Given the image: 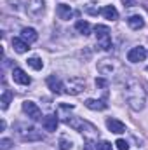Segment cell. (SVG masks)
Masks as SVG:
<instances>
[{
  "mask_svg": "<svg viewBox=\"0 0 148 150\" xmlns=\"http://www.w3.org/2000/svg\"><path fill=\"white\" fill-rule=\"evenodd\" d=\"M12 91L11 89H5L4 93H2V100H0V103H2V110H7L9 108V103H11V100H12Z\"/></svg>",
  "mask_w": 148,
  "mask_h": 150,
  "instance_id": "cell-20",
  "label": "cell"
},
{
  "mask_svg": "<svg viewBox=\"0 0 148 150\" xmlns=\"http://www.w3.org/2000/svg\"><path fill=\"white\" fill-rule=\"evenodd\" d=\"M12 147V142L9 140V138H4V140H0V150H9Z\"/></svg>",
  "mask_w": 148,
  "mask_h": 150,
  "instance_id": "cell-24",
  "label": "cell"
},
{
  "mask_svg": "<svg viewBox=\"0 0 148 150\" xmlns=\"http://www.w3.org/2000/svg\"><path fill=\"white\" fill-rule=\"evenodd\" d=\"M65 89H66V93L68 94H80L84 89H85V80H82V79H78V77H73V79H68L66 82H65Z\"/></svg>",
  "mask_w": 148,
  "mask_h": 150,
  "instance_id": "cell-5",
  "label": "cell"
},
{
  "mask_svg": "<svg viewBox=\"0 0 148 150\" xmlns=\"http://www.w3.org/2000/svg\"><path fill=\"white\" fill-rule=\"evenodd\" d=\"M96 150H113V149H111L110 142H99V143L96 145Z\"/></svg>",
  "mask_w": 148,
  "mask_h": 150,
  "instance_id": "cell-25",
  "label": "cell"
},
{
  "mask_svg": "<svg viewBox=\"0 0 148 150\" xmlns=\"http://www.w3.org/2000/svg\"><path fill=\"white\" fill-rule=\"evenodd\" d=\"M94 33H96V40H98V45L103 49V51H110L111 49V32L108 26L105 25H96L94 26Z\"/></svg>",
  "mask_w": 148,
  "mask_h": 150,
  "instance_id": "cell-2",
  "label": "cell"
},
{
  "mask_svg": "<svg viewBox=\"0 0 148 150\" xmlns=\"http://www.w3.org/2000/svg\"><path fill=\"white\" fill-rule=\"evenodd\" d=\"M58 124H59V120H58L56 115H45V117L42 119V127H44L45 131H51V133L56 131Z\"/></svg>",
  "mask_w": 148,
  "mask_h": 150,
  "instance_id": "cell-13",
  "label": "cell"
},
{
  "mask_svg": "<svg viewBox=\"0 0 148 150\" xmlns=\"http://www.w3.org/2000/svg\"><path fill=\"white\" fill-rule=\"evenodd\" d=\"M124 98L127 101V105L134 110L140 112L145 108V100H147V93L141 86L140 80H136L134 77H127L125 75V84H124Z\"/></svg>",
  "mask_w": 148,
  "mask_h": 150,
  "instance_id": "cell-1",
  "label": "cell"
},
{
  "mask_svg": "<svg viewBox=\"0 0 148 150\" xmlns=\"http://www.w3.org/2000/svg\"><path fill=\"white\" fill-rule=\"evenodd\" d=\"M59 149H61V150H68V149H72V142H68V140L61 138V140H59Z\"/></svg>",
  "mask_w": 148,
  "mask_h": 150,
  "instance_id": "cell-26",
  "label": "cell"
},
{
  "mask_svg": "<svg viewBox=\"0 0 148 150\" xmlns=\"http://www.w3.org/2000/svg\"><path fill=\"white\" fill-rule=\"evenodd\" d=\"M89 110H98V112H101V110H105L108 105L103 101V100H92V98H89V100H85V103H84Z\"/></svg>",
  "mask_w": 148,
  "mask_h": 150,
  "instance_id": "cell-15",
  "label": "cell"
},
{
  "mask_svg": "<svg viewBox=\"0 0 148 150\" xmlns=\"http://www.w3.org/2000/svg\"><path fill=\"white\" fill-rule=\"evenodd\" d=\"M98 72L101 75H117V74H120V72H124V67L117 59L105 58V59L98 61Z\"/></svg>",
  "mask_w": 148,
  "mask_h": 150,
  "instance_id": "cell-3",
  "label": "cell"
},
{
  "mask_svg": "<svg viewBox=\"0 0 148 150\" xmlns=\"http://www.w3.org/2000/svg\"><path fill=\"white\" fill-rule=\"evenodd\" d=\"M23 112L26 113L32 120H40L42 119V112L37 107V103H33V101H23Z\"/></svg>",
  "mask_w": 148,
  "mask_h": 150,
  "instance_id": "cell-6",
  "label": "cell"
},
{
  "mask_svg": "<svg viewBox=\"0 0 148 150\" xmlns=\"http://www.w3.org/2000/svg\"><path fill=\"white\" fill-rule=\"evenodd\" d=\"M12 80H14L16 84H21V86H28V84L32 82L30 75L26 74L25 70H21V68H14V70H12Z\"/></svg>",
  "mask_w": 148,
  "mask_h": 150,
  "instance_id": "cell-9",
  "label": "cell"
},
{
  "mask_svg": "<svg viewBox=\"0 0 148 150\" xmlns=\"http://www.w3.org/2000/svg\"><path fill=\"white\" fill-rule=\"evenodd\" d=\"M75 30H77L80 35H84V37L91 35V25H89L87 21H84V19H80V21L75 23Z\"/></svg>",
  "mask_w": 148,
  "mask_h": 150,
  "instance_id": "cell-19",
  "label": "cell"
},
{
  "mask_svg": "<svg viewBox=\"0 0 148 150\" xmlns=\"http://www.w3.org/2000/svg\"><path fill=\"white\" fill-rule=\"evenodd\" d=\"M122 2H124L125 7H132V5H136V0H122Z\"/></svg>",
  "mask_w": 148,
  "mask_h": 150,
  "instance_id": "cell-28",
  "label": "cell"
},
{
  "mask_svg": "<svg viewBox=\"0 0 148 150\" xmlns=\"http://www.w3.org/2000/svg\"><path fill=\"white\" fill-rule=\"evenodd\" d=\"M26 12L33 18L40 16L44 12V0H28L26 2Z\"/></svg>",
  "mask_w": 148,
  "mask_h": 150,
  "instance_id": "cell-8",
  "label": "cell"
},
{
  "mask_svg": "<svg viewBox=\"0 0 148 150\" xmlns=\"http://www.w3.org/2000/svg\"><path fill=\"white\" fill-rule=\"evenodd\" d=\"M101 14H103L105 19H110V21L118 19V11H117L113 5H105V7L101 9Z\"/></svg>",
  "mask_w": 148,
  "mask_h": 150,
  "instance_id": "cell-17",
  "label": "cell"
},
{
  "mask_svg": "<svg viewBox=\"0 0 148 150\" xmlns=\"http://www.w3.org/2000/svg\"><path fill=\"white\" fill-rule=\"evenodd\" d=\"M28 67H32L33 70H42V67H44V63H42V59L37 58V56H33V58H28Z\"/></svg>",
  "mask_w": 148,
  "mask_h": 150,
  "instance_id": "cell-21",
  "label": "cell"
},
{
  "mask_svg": "<svg viewBox=\"0 0 148 150\" xmlns=\"http://www.w3.org/2000/svg\"><path fill=\"white\" fill-rule=\"evenodd\" d=\"M127 25L132 28V30H141L145 26V19L140 16V14H134V16H129L127 18Z\"/></svg>",
  "mask_w": 148,
  "mask_h": 150,
  "instance_id": "cell-16",
  "label": "cell"
},
{
  "mask_svg": "<svg viewBox=\"0 0 148 150\" xmlns=\"http://www.w3.org/2000/svg\"><path fill=\"white\" fill-rule=\"evenodd\" d=\"M47 86H49V89H51L54 94H59V93H63V89H65V84H63L56 75H49V77H47Z\"/></svg>",
  "mask_w": 148,
  "mask_h": 150,
  "instance_id": "cell-10",
  "label": "cell"
},
{
  "mask_svg": "<svg viewBox=\"0 0 148 150\" xmlns=\"http://www.w3.org/2000/svg\"><path fill=\"white\" fill-rule=\"evenodd\" d=\"M56 14H58V18L59 19H70L72 16H73V9L68 5V4H59L58 7H56Z\"/></svg>",
  "mask_w": 148,
  "mask_h": 150,
  "instance_id": "cell-12",
  "label": "cell"
},
{
  "mask_svg": "<svg viewBox=\"0 0 148 150\" xmlns=\"http://www.w3.org/2000/svg\"><path fill=\"white\" fill-rule=\"evenodd\" d=\"M19 127V131H18V134H19V138L23 140V142H38V140H42L44 138V134L37 131L35 127H28V126H18Z\"/></svg>",
  "mask_w": 148,
  "mask_h": 150,
  "instance_id": "cell-4",
  "label": "cell"
},
{
  "mask_svg": "<svg viewBox=\"0 0 148 150\" xmlns=\"http://www.w3.org/2000/svg\"><path fill=\"white\" fill-rule=\"evenodd\" d=\"M12 47H14V51H16V52L23 54V52H26V51L30 49V44H28L25 38L14 37V38H12Z\"/></svg>",
  "mask_w": 148,
  "mask_h": 150,
  "instance_id": "cell-14",
  "label": "cell"
},
{
  "mask_svg": "<svg viewBox=\"0 0 148 150\" xmlns=\"http://www.w3.org/2000/svg\"><path fill=\"white\" fill-rule=\"evenodd\" d=\"M21 38H25L28 44H33V42H37L38 33L33 28H23V30H21Z\"/></svg>",
  "mask_w": 148,
  "mask_h": 150,
  "instance_id": "cell-18",
  "label": "cell"
},
{
  "mask_svg": "<svg viewBox=\"0 0 148 150\" xmlns=\"http://www.w3.org/2000/svg\"><path fill=\"white\" fill-rule=\"evenodd\" d=\"M147 59V49L138 45V47H132L129 52H127V61L131 63H140V61H145Z\"/></svg>",
  "mask_w": 148,
  "mask_h": 150,
  "instance_id": "cell-7",
  "label": "cell"
},
{
  "mask_svg": "<svg viewBox=\"0 0 148 150\" xmlns=\"http://www.w3.org/2000/svg\"><path fill=\"white\" fill-rule=\"evenodd\" d=\"M106 127L110 129L111 133H115V134H122V133H125V124L120 122L118 119H106Z\"/></svg>",
  "mask_w": 148,
  "mask_h": 150,
  "instance_id": "cell-11",
  "label": "cell"
},
{
  "mask_svg": "<svg viewBox=\"0 0 148 150\" xmlns=\"http://www.w3.org/2000/svg\"><path fill=\"white\" fill-rule=\"evenodd\" d=\"M84 9H85V12L87 14H91V16H98L101 11H99V7L96 5V4H85L84 5Z\"/></svg>",
  "mask_w": 148,
  "mask_h": 150,
  "instance_id": "cell-22",
  "label": "cell"
},
{
  "mask_svg": "<svg viewBox=\"0 0 148 150\" xmlns=\"http://www.w3.org/2000/svg\"><path fill=\"white\" fill-rule=\"evenodd\" d=\"M115 145H117L118 150H129V143H127L125 140H122V138H118V140L115 142Z\"/></svg>",
  "mask_w": 148,
  "mask_h": 150,
  "instance_id": "cell-23",
  "label": "cell"
},
{
  "mask_svg": "<svg viewBox=\"0 0 148 150\" xmlns=\"http://www.w3.org/2000/svg\"><path fill=\"white\" fill-rule=\"evenodd\" d=\"M96 86H98V87H106V86H108V82H106L105 79L98 77V79H96Z\"/></svg>",
  "mask_w": 148,
  "mask_h": 150,
  "instance_id": "cell-27",
  "label": "cell"
},
{
  "mask_svg": "<svg viewBox=\"0 0 148 150\" xmlns=\"http://www.w3.org/2000/svg\"><path fill=\"white\" fill-rule=\"evenodd\" d=\"M0 129H2V131L5 129V120H2V122H0Z\"/></svg>",
  "mask_w": 148,
  "mask_h": 150,
  "instance_id": "cell-29",
  "label": "cell"
}]
</instances>
